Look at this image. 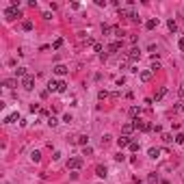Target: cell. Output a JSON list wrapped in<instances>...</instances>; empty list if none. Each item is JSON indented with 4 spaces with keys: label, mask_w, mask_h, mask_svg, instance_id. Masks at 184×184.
<instances>
[{
    "label": "cell",
    "mask_w": 184,
    "mask_h": 184,
    "mask_svg": "<svg viewBox=\"0 0 184 184\" xmlns=\"http://www.w3.org/2000/svg\"><path fill=\"white\" fill-rule=\"evenodd\" d=\"M165 93H167V89L163 87V89H158V91H156V95H154V97H156V100H163V97H165Z\"/></svg>",
    "instance_id": "d6986e66"
},
{
    "label": "cell",
    "mask_w": 184,
    "mask_h": 184,
    "mask_svg": "<svg viewBox=\"0 0 184 184\" xmlns=\"http://www.w3.org/2000/svg\"><path fill=\"white\" fill-rule=\"evenodd\" d=\"M175 143H180V145L184 143V134H182V132H180V134H175Z\"/></svg>",
    "instance_id": "f546056e"
},
{
    "label": "cell",
    "mask_w": 184,
    "mask_h": 184,
    "mask_svg": "<svg viewBox=\"0 0 184 184\" xmlns=\"http://www.w3.org/2000/svg\"><path fill=\"white\" fill-rule=\"evenodd\" d=\"M130 22H141L139 13H134V11H132V13H130Z\"/></svg>",
    "instance_id": "484cf974"
},
{
    "label": "cell",
    "mask_w": 184,
    "mask_h": 184,
    "mask_svg": "<svg viewBox=\"0 0 184 184\" xmlns=\"http://www.w3.org/2000/svg\"><path fill=\"white\" fill-rule=\"evenodd\" d=\"M180 108H182V111H184V104H182V106H180Z\"/></svg>",
    "instance_id": "f35d334b"
},
{
    "label": "cell",
    "mask_w": 184,
    "mask_h": 184,
    "mask_svg": "<svg viewBox=\"0 0 184 184\" xmlns=\"http://www.w3.org/2000/svg\"><path fill=\"white\" fill-rule=\"evenodd\" d=\"M108 143H111V136H108V134H104V136H102V145L106 147V145H108Z\"/></svg>",
    "instance_id": "4316f807"
},
{
    "label": "cell",
    "mask_w": 184,
    "mask_h": 184,
    "mask_svg": "<svg viewBox=\"0 0 184 184\" xmlns=\"http://www.w3.org/2000/svg\"><path fill=\"white\" fill-rule=\"evenodd\" d=\"M128 58H130V61H139V58H141V52H139V48H132L130 52H128Z\"/></svg>",
    "instance_id": "52a82bcc"
},
{
    "label": "cell",
    "mask_w": 184,
    "mask_h": 184,
    "mask_svg": "<svg viewBox=\"0 0 184 184\" xmlns=\"http://www.w3.org/2000/svg\"><path fill=\"white\" fill-rule=\"evenodd\" d=\"M15 76H17V78H24V76H28L26 67H17V69H15Z\"/></svg>",
    "instance_id": "2e32d148"
},
{
    "label": "cell",
    "mask_w": 184,
    "mask_h": 184,
    "mask_svg": "<svg viewBox=\"0 0 184 184\" xmlns=\"http://www.w3.org/2000/svg\"><path fill=\"white\" fill-rule=\"evenodd\" d=\"M83 154H85V156H91V154H93V150L87 145V147H83Z\"/></svg>",
    "instance_id": "1f68e13d"
},
{
    "label": "cell",
    "mask_w": 184,
    "mask_h": 184,
    "mask_svg": "<svg viewBox=\"0 0 184 184\" xmlns=\"http://www.w3.org/2000/svg\"><path fill=\"white\" fill-rule=\"evenodd\" d=\"M130 117H132V119H136V117H139V106H132V108H130Z\"/></svg>",
    "instance_id": "cb8c5ba5"
},
{
    "label": "cell",
    "mask_w": 184,
    "mask_h": 184,
    "mask_svg": "<svg viewBox=\"0 0 184 184\" xmlns=\"http://www.w3.org/2000/svg\"><path fill=\"white\" fill-rule=\"evenodd\" d=\"M87 141H89V136H87V134L76 136V143H78V145H85V147H87Z\"/></svg>",
    "instance_id": "4fadbf2b"
},
{
    "label": "cell",
    "mask_w": 184,
    "mask_h": 184,
    "mask_svg": "<svg viewBox=\"0 0 184 184\" xmlns=\"http://www.w3.org/2000/svg\"><path fill=\"white\" fill-rule=\"evenodd\" d=\"M141 80H143V83H150L152 80V69H143V72H141Z\"/></svg>",
    "instance_id": "9c48e42d"
},
{
    "label": "cell",
    "mask_w": 184,
    "mask_h": 184,
    "mask_svg": "<svg viewBox=\"0 0 184 184\" xmlns=\"http://www.w3.org/2000/svg\"><path fill=\"white\" fill-rule=\"evenodd\" d=\"M97 97H100V100H106V97H108V91H104V89H102V91L97 93Z\"/></svg>",
    "instance_id": "83f0119b"
},
{
    "label": "cell",
    "mask_w": 184,
    "mask_h": 184,
    "mask_svg": "<svg viewBox=\"0 0 184 184\" xmlns=\"http://www.w3.org/2000/svg\"><path fill=\"white\" fill-rule=\"evenodd\" d=\"M30 160H33V163H39V160H41V154H39V152H33V154H30Z\"/></svg>",
    "instance_id": "603a6c76"
},
{
    "label": "cell",
    "mask_w": 184,
    "mask_h": 184,
    "mask_svg": "<svg viewBox=\"0 0 184 184\" xmlns=\"http://www.w3.org/2000/svg\"><path fill=\"white\" fill-rule=\"evenodd\" d=\"M115 160H119V163H124V160H126V156H124V154H117V156H115Z\"/></svg>",
    "instance_id": "d590c367"
},
{
    "label": "cell",
    "mask_w": 184,
    "mask_h": 184,
    "mask_svg": "<svg viewBox=\"0 0 184 184\" xmlns=\"http://www.w3.org/2000/svg\"><path fill=\"white\" fill-rule=\"evenodd\" d=\"M145 26H147L150 30H152V28H156V26H158V17H152V19H147V24H145Z\"/></svg>",
    "instance_id": "9a60e30c"
},
{
    "label": "cell",
    "mask_w": 184,
    "mask_h": 184,
    "mask_svg": "<svg viewBox=\"0 0 184 184\" xmlns=\"http://www.w3.org/2000/svg\"><path fill=\"white\" fill-rule=\"evenodd\" d=\"M22 87H24L26 91H33V89H35V76H33V74H28V76L22 78Z\"/></svg>",
    "instance_id": "3957f363"
},
{
    "label": "cell",
    "mask_w": 184,
    "mask_h": 184,
    "mask_svg": "<svg viewBox=\"0 0 184 184\" xmlns=\"http://www.w3.org/2000/svg\"><path fill=\"white\" fill-rule=\"evenodd\" d=\"M130 143H132V141H130V136H126V134L117 139V145H119V147H126V145H130Z\"/></svg>",
    "instance_id": "8992f818"
},
{
    "label": "cell",
    "mask_w": 184,
    "mask_h": 184,
    "mask_svg": "<svg viewBox=\"0 0 184 184\" xmlns=\"http://www.w3.org/2000/svg\"><path fill=\"white\" fill-rule=\"evenodd\" d=\"M5 15H7V19H17V17H22V11H19V7H9Z\"/></svg>",
    "instance_id": "277c9868"
},
{
    "label": "cell",
    "mask_w": 184,
    "mask_h": 184,
    "mask_svg": "<svg viewBox=\"0 0 184 184\" xmlns=\"http://www.w3.org/2000/svg\"><path fill=\"white\" fill-rule=\"evenodd\" d=\"M93 50H95V52H102V44H93Z\"/></svg>",
    "instance_id": "8d00e7d4"
},
{
    "label": "cell",
    "mask_w": 184,
    "mask_h": 184,
    "mask_svg": "<svg viewBox=\"0 0 184 184\" xmlns=\"http://www.w3.org/2000/svg\"><path fill=\"white\" fill-rule=\"evenodd\" d=\"M22 28L24 30H33V22H30V19H24V22H22Z\"/></svg>",
    "instance_id": "ac0fdd59"
},
{
    "label": "cell",
    "mask_w": 184,
    "mask_h": 184,
    "mask_svg": "<svg viewBox=\"0 0 184 184\" xmlns=\"http://www.w3.org/2000/svg\"><path fill=\"white\" fill-rule=\"evenodd\" d=\"M15 119H17V113H13V115L7 117V124H11V121H15Z\"/></svg>",
    "instance_id": "836d02e7"
},
{
    "label": "cell",
    "mask_w": 184,
    "mask_h": 184,
    "mask_svg": "<svg viewBox=\"0 0 184 184\" xmlns=\"http://www.w3.org/2000/svg\"><path fill=\"white\" fill-rule=\"evenodd\" d=\"M61 44H63V39H56V41L52 44V48H54V50H58V48H61Z\"/></svg>",
    "instance_id": "d6a6232c"
},
{
    "label": "cell",
    "mask_w": 184,
    "mask_h": 184,
    "mask_svg": "<svg viewBox=\"0 0 184 184\" xmlns=\"http://www.w3.org/2000/svg\"><path fill=\"white\" fill-rule=\"evenodd\" d=\"M119 50H121V41H113L108 46V52H119Z\"/></svg>",
    "instance_id": "7c38bea8"
},
{
    "label": "cell",
    "mask_w": 184,
    "mask_h": 184,
    "mask_svg": "<svg viewBox=\"0 0 184 184\" xmlns=\"http://www.w3.org/2000/svg\"><path fill=\"white\" fill-rule=\"evenodd\" d=\"M121 130H124V134H126V136H130L132 130H134V124H124V128H121Z\"/></svg>",
    "instance_id": "8fae6325"
},
{
    "label": "cell",
    "mask_w": 184,
    "mask_h": 184,
    "mask_svg": "<svg viewBox=\"0 0 184 184\" xmlns=\"http://www.w3.org/2000/svg\"><path fill=\"white\" fill-rule=\"evenodd\" d=\"M65 89H67V85H65V83H61V80H50V83H48V93H52V91L63 93Z\"/></svg>",
    "instance_id": "6da1fadb"
},
{
    "label": "cell",
    "mask_w": 184,
    "mask_h": 184,
    "mask_svg": "<svg viewBox=\"0 0 184 184\" xmlns=\"http://www.w3.org/2000/svg\"><path fill=\"white\" fill-rule=\"evenodd\" d=\"M167 26H169V30H178V24H175V19H169V22H167Z\"/></svg>",
    "instance_id": "7402d4cb"
},
{
    "label": "cell",
    "mask_w": 184,
    "mask_h": 184,
    "mask_svg": "<svg viewBox=\"0 0 184 184\" xmlns=\"http://www.w3.org/2000/svg\"><path fill=\"white\" fill-rule=\"evenodd\" d=\"M147 154H150V158H158V156H160V150H158V147H150V152H147Z\"/></svg>",
    "instance_id": "e0dca14e"
},
{
    "label": "cell",
    "mask_w": 184,
    "mask_h": 184,
    "mask_svg": "<svg viewBox=\"0 0 184 184\" xmlns=\"http://www.w3.org/2000/svg\"><path fill=\"white\" fill-rule=\"evenodd\" d=\"M5 87H9V89L17 87V80H15V78H7V80H5Z\"/></svg>",
    "instance_id": "5bb4252c"
},
{
    "label": "cell",
    "mask_w": 184,
    "mask_h": 184,
    "mask_svg": "<svg viewBox=\"0 0 184 184\" xmlns=\"http://www.w3.org/2000/svg\"><path fill=\"white\" fill-rule=\"evenodd\" d=\"M80 167H83V158H80V156H74V158H69V160H67V169L78 171Z\"/></svg>",
    "instance_id": "7a4b0ae2"
},
{
    "label": "cell",
    "mask_w": 184,
    "mask_h": 184,
    "mask_svg": "<svg viewBox=\"0 0 184 184\" xmlns=\"http://www.w3.org/2000/svg\"><path fill=\"white\" fill-rule=\"evenodd\" d=\"M178 46H180V50L184 52V39H180V44H178Z\"/></svg>",
    "instance_id": "74e56055"
},
{
    "label": "cell",
    "mask_w": 184,
    "mask_h": 184,
    "mask_svg": "<svg viewBox=\"0 0 184 184\" xmlns=\"http://www.w3.org/2000/svg\"><path fill=\"white\" fill-rule=\"evenodd\" d=\"M128 147H130L132 152H139V143H136V141H132V143H130V145H128Z\"/></svg>",
    "instance_id": "4dcf8cb0"
},
{
    "label": "cell",
    "mask_w": 184,
    "mask_h": 184,
    "mask_svg": "<svg viewBox=\"0 0 184 184\" xmlns=\"http://www.w3.org/2000/svg\"><path fill=\"white\" fill-rule=\"evenodd\" d=\"M67 72H69V69L65 67V65H56V67H54V74H56V76H65Z\"/></svg>",
    "instance_id": "30bf717a"
},
{
    "label": "cell",
    "mask_w": 184,
    "mask_h": 184,
    "mask_svg": "<svg viewBox=\"0 0 184 184\" xmlns=\"http://www.w3.org/2000/svg\"><path fill=\"white\" fill-rule=\"evenodd\" d=\"M163 141H165V143H171V141H173V136H171V134H163Z\"/></svg>",
    "instance_id": "e575fe53"
},
{
    "label": "cell",
    "mask_w": 184,
    "mask_h": 184,
    "mask_svg": "<svg viewBox=\"0 0 184 184\" xmlns=\"http://www.w3.org/2000/svg\"><path fill=\"white\" fill-rule=\"evenodd\" d=\"M134 128H136V130H143V132L154 130V126H152V124H147V121H134Z\"/></svg>",
    "instance_id": "5b68a950"
},
{
    "label": "cell",
    "mask_w": 184,
    "mask_h": 184,
    "mask_svg": "<svg viewBox=\"0 0 184 184\" xmlns=\"http://www.w3.org/2000/svg\"><path fill=\"white\" fill-rule=\"evenodd\" d=\"M106 173H108V171H106L104 165H97L95 167V175H97V178H106Z\"/></svg>",
    "instance_id": "ba28073f"
},
{
    "label": "cell",
    "mask_w": 184,
    "mask_h": 184,
    "mask_svg": "<svg viewBox=\"0 0 184 184\" xmlns=\"http://www.w3.org/2000/svg\"><path fill=\"white\" fill-rule=\"evenodd\" d=\"M48 124H50V126H52V128H54V126H56V124H58V121H56V117H54V115H52V117H48Z\"/></svg>",
    "instance_id": "f1b7e54d"
},
{
    "label": "cell",
    "mask_w": 184,
    "mask_h": 184,
    "mask_svg": "<svg viewBox=\"0 0 184 184\" xmlns=\"http://www.w3.org/2000/svg\"><path fill=\"white\" fill-rule=\"evenodd\" d=\"M113 35H115V37H121L124 33H121V28H119V26H113Z\"/></svg>",
    "instance_id": "d4e9b609"
},
{
    "label": "cell",
    "mask_w": 184,
    "mask_h": 184,
    "mask_svg": "<svg viewBox=\"0 0 184 184\" xmlns=\"http://www.w3.org/2000/svg\"><path fill=\"white\" fill-rule=\"evenodd\" d=\"M102 33H104V35H113V26H108V24H102Z\"/></svg>",
    "instance_id": "ffe728a7"
},
{
    "label": "cell",
    "mask_w": 184,
    "mask_h": 184,
    "mask_svg": "<svg viewBox=\"0 0 184 184\" xmlns=\"http://www.w3.org/2000/svg\"><path fill=\"white\" fill-rule=\"evenodd\" d=\"M147 182H150V184H158V175H156V173H150V175H147Z\"/></svg>",
    "instance_id": "44dd1931"
}]
</instances>
